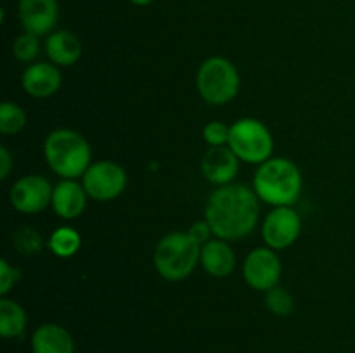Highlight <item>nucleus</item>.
Segmentation results:
<instances>
[{"mask_svg":"<svg viewBox=\"0 0 355 353\" xmlns=\"http://www.w3.org/2000/svg\"><path fill=\"white\" fill-rule=\"evenodd\" d=\"M283 265L272 248H257L248 253L243 263V277L255 291H269L279 284Z\"/></svg>","mask_w":355,"mask_h":353,"instance_id":"8","label":"nucleus"},{"mask_svg":"<svg viewBox=\"0 0 355 353\" xmlns=\"http://www.w3.org/2000/svg\"><path fill=\"white\" fill-rule=\"evenodd\" d=\"M26 127V113L17 104L2 102L0 106V132L3 135H16Z\"/></svg>","mask_w":355,"mask_h":353,"instance_id":"20","label":"nucleus"},{"mask_svg":"<svg viewBox=\"0 0 355 353\" xmlns=\"http://www.w3.org/2000/svg\"><path fill=\"white\" fill-rule=\"evenodd\" d=\"M187 234H189L198 244L203 246L205 242L210 241V235L214 234V232H211V227L208 225L207 220H201V221H194V224L189 227V230H187Z\"/></svg>","mask_w":355,"mask_h":353,"instance_id":"26","label":"nucleus"},{"mask_svg":"<svg viewBox=\"0 0 355 353\" xmlns=\"http://www.w3.org/2000/svg\"><path fill=\"white\" fill-rule=\"evenodd\" d=\"M229 147L239 161L262 165L270 159L274 149V138L269 128L255 118H241L231 125Z\"/></svg>","mask_w":355,"mask_h":353,"instance_id":"6","label":"nucleus"},{"mask_svg":"<svg viewBox=\"0 0 355 353\" xmlns=\"http://www.w3.org/2000/svg\"><path fill=\"white\" fill-rule=\"evenodd\" d=\"M201 172L205 179L214 185H227L238 175L239 158L229 145L210 147L201 159Z\"/></svg>","mask_w":355,"mask_h":353,"instance_id":"12","label":"nucleus"},{"mask_svg":"<svg viewBox=\"0 0 355 353\" xmlns=\"http://www.w3.org/2000/svg\"><path fill=\"white\" fill-rule=\"evenodd\" d=\"M38 51H40V40H38L37 35L28 33V31L21 33L12 44L14 57L21 62L33 61L38 55Z\"/></svg>","mask_w":355,"mask_h":353,"instance_id":"23","label":"nucleus"},{"mask_svg":"<svg viewBox=\"0 0 355 353\" xmlns=\"http://www.w3.org/2000/svg\"><path fill=\"white\" fill-rule=\"evenodd\" d=\"M260 199L245 183L220 185L210 194L205 206V220L217 239L239 241L259 224Z\"/></svg>","mask_w":355,"mask_h":353,"instance_id":"1","label":"nucleus"},{"mask_svg":"<svg viewBox=\"0 0 355 353\" xmlns=\"http://www.w3.org/2000/svg\"><path fill=\"white\" fill-rule=\"evenodd\" d=\"M17 9L23 30L37 37L51 33L58 24V0H19Z\"/></svg>","mask_w":355,"mask_h":353,"instance_id":"11","label":"nucleus"},{"mask_svg":"<svg viewBox=\"0 0 355 353\" xmlns=\"http://www.w3.org/2000/svg\"><path fill=\"white\" fill-rule=\"evenodd\" d=\"M239 73L236 66L225 57H210L200 66L196 76L198 92L214 106L227 104L239 92Z\"/></svg>","mask_w":355,"mask_h":353,"instance_id":"5","label":"nucleus"},{"mask_svg":"<svg viewBox=\"0 0 355 353\" xmlns=\"http://www.w3.org/2000/svg\"><path fill=\"white\" fill-rule=\"evenodd\" d=\"M12 166H14L12 156H10L9 149H7L6 145H2V147H0V179H7L10 170H12Z\"/></svg>","mask_w":355,"mask_h":353,"instance_id":"27","label":"nucleus"},{"mask_svg":"<svg viewBox=\"0 0 355 353\" xmlns=\"http://www.w3.org/2000/svg\"><path fill=\"white\" fill-rule=\"evenodd\" d=\"M33 353H75V341L68 329L59 324H42L31 336Z\"/></svg>","mask_w":355,"mask_h":353,"instance_id":"16","label":"nucleus"},{"mask_svg":"<svg viewBox=\"0 0 355 353\" xmlns=\"http://www.w3.org/2000/svg\"><path fill=\"white\" fill-rule=\"evenodd\" d=\"M52 192L54 187L47 179L40 175L21 176L10 187L9 199L14 210L19 213L33 215L44 211L52 203Z\"/></svg>","mask_w":355,"mask_h":353,"instance_id":"10","label":"nucleus"},{"mask_svg":"<svg viewBox=\"0 0 355 353\" xmlns=\"http://www.w3.org/2000/svg\"><path fill=\"white\" fill-rule=\"evenodd\" d=\"M304 187L298 166L288 158H270L259 165L253 190L260 201L274 208L293 206Z\"/></svg>","mask_w":355,"mask_h":353,"instance_id":"2","label":"nucleus"},{"mask_svg":"<svg viewBox=\"0 0 355 353\" xmlns=\"http://www.w3.org/2000/svg\"><path fill=\"white\" fill-rule=\"evenodd\" d=\"M61 71L52 62H35L23 71L21 85L28 96L35 99L52 97L61 87Z\"/></svg>","mask_w":355,"mask_h":353,"instance_id":"13","label":"nucleus"},{"mask_svg":"<svg viewBox=\"0 0 355 353\" xmlns=\"http://www.w3.org/2000/svg\"><path fill=\"white\" fill-rule=\"evenodd\" d=\"M49 249L59 258H71L82 246V237L73 227H58L49 237Z\"/></svg>","mask_w":355,"mask_h":353,"instance_id":"19","label":"nucleus"},{"mask_svg":"<svg viewBox=\"0 0 355 353\" xmlns=\"http://www.w3.org/2000/svg\"><path fill=\"white\" fill-rule=\"evenodd\" d=\"M45 52L52 64L55 66H73L82 57V42L71 31H54L49 35L45 42Z\"/></svg>","mask_w":355,"mask_h":353,"instance_id":"17","label":"nucleus"},{"mask_svg":"<svg viewBox=\"0 0 355 353\" xmlns=\"http://www.w3.org/2000/svg\"><path fill=\"white\" fill-rule=\"evenodd\" d=\"M127 187V172L114 161H96L83 173V189L96 201H111Z\"/></svg>","mask_w":355,"mask_h":353,"instance_id":"7","label":"nucleus"},{"mask_svg":"<svg viewBox=\"0 0 355 353\" xmlns=\"http://www.w3.org/2000/svg\"><path fill=\"white\" fill-rule=\"evenodd\" d=\"M130 3H134V6H139V7H144V6H149V3L153 2V0H128Z\"/></svg>","mask_w":355,"mask_h":353,"instance_id":"28","label":"nucleus"},{"mask_svg":"<svg viewBox=\"0 0 355 353\" xmlns=\"http://www.w3.org/2000/svg\"><path fill=\"white\" fill-rule=\"evenodd\" d=\"M44 154L55 175L62 179H78L92 165V151L82 134L69 128L51 132L45 138Z\"/></svg>","mask_w":355,"mask_h":353,"instance_id":"3","label":"nucleus"},{"mask_svg":"<svg viewBox=\"0 0 355 353\" xmlns=\"http://www.w3.org/2000/svg\"><path fill=\"white\" fill-rule=\"evenodd\" d=\"M200 263L211 277H227L236 266V253L224 239H210L201 246Z\"/></svg>","mask_w":355,"mask_h":353,"instance_id":"15","label":"nucleus"},{"mask_svg":"<svg viewBox=\"0 0 355 353\" xmlns=\"http://www.w3.org/2000/svg\"><path fill=\"white\" fill-rule=\"evenodd\" d=\"M229 132H231V127L224 125L222 121H210V123L203 128V138L210 147L227 145Z\"/></svg>","mask_w":355,"mask_h":353,"instance_id":"24","label":"nucleus"},{"mask_svg":"<svg viewBox=\"0 0 355 353\" xmlns=\"http://www.w3.org/2000/svg\"><path fill=\"white\" fill-rule=\"evenodd\" d=\"M14 246L24 256L37 255L44 248V237L33 227H21L12 235Z\"/></svg>","mask_w":355,"mask_h":353,"instance_id":"22","label":"nucleus"},{"mask_svg":"<svg viewBox=\"0 0 355 353\" xmlns=\"http://www.w3.org/2000/svg\"><path fill=\"white\" fill-rule=\"evenodd\" d=\"M201 246L187 232H170L163 235L155 249V266L166 280H184L200 263Z\"/></svg>","mask_w":355,"mask_h":353,"instance_id":"4","label":"nucleus"},{"mask_svg":"<svg viewBox=\"0 0 355 353\" xmlns=\"http://www.w3.org/2000/svg\"><path fill=\"white\" fill-rule=\"evenodd\" d=\"M28 324V315L17 301L2 296L0 300V334L2 338H19Z\"/></svg>","mask_w":355,"mask_h":353,"instance_id":"18","label":"nucleus"},{"mask_svg":"<svg viewBox=\"0 0 355 353\" xmlns=\"http://www.w3.org/2000/svg\"><path fill=\"white\" fill-rule=\"evenodd\" d=\"M300 232L302 218L293 206L274 208L262 225L263 242L276 251L293 246Z\"/></svg>","mask_w":355,"mask_h":353,"instance_id":"9","label":"nucleus"},{"mask_svg":"<svg viewBox=\"0 0 355 353\" xmlns=\"http://www.w3.org/2000/svg\"><path fill=\"white\" fill-rule=\"evenodd\" d=\"M19 279L21 270L10 265L6 258L0 260V296H6Z\"/></svg>","mask_w":355,"mask_h":353,"instance_id":"25","label":"nucleus"},{"mask_svg":"<svg viewBox=\"0 0 355 353\" xmlns=\"http://www.w3.org/2000/svg\"><path fill=\"white\" fill-rule=\"evenodd\" d=\"M87 196L89 194L83 189V183L71 179H62V182L54 187L51 206L62 220H75L85 210Z\"/></svg>","mask_w":355,"mask_h":353,"instance_id":"14","label":"nucleus"},{"mask_svg":"<svg viewBox=\"0 0 355 353\" xmlns=\"http://www.w3.org/2000/svg\"><path fill=\"white\" fill-rule=\"evenodd\" d=\"M266 307L277 317H288L295 308V298L284 287H272L266 293Z\"/></svg>","mask_w":355,"mask_h":353,"instance_id":"21","label":"nucleus"}]
</instances>
